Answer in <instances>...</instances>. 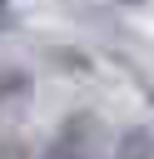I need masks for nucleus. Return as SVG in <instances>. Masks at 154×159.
<instances>
[{
	"instance_id": "39448f33",
	"label": "nucleus",
	"mask_w": 154,
	"mask_h": 159,
	"mask_svg": "<svg viewBox=\"0 0 154 159\" xmlns=\"http://www.w3.org/2000/svg\"><path fill=\"white\" fill-rule=\"evenodd\" d=\"M10 5H15V0H0V20H5V10H10Z\"/></svg>"
},
{
	"instance_id": "f257e3e1",
	"label": "nucleus",
	"mask_w": 154,
	"mask_h": 159,
	"mask_svg": "<svg viewBox=\"0 0 154 159\" xmlns=\"http://www.w3.org/2000/svg\"><path fill=\"white\" fill-rule=\"evenodd\" d=\"M94 149H99V119L89 109L65 114L60 129H55V139H50V154L55 159H75V154H94Z\"/></svg>"
},
{
	"instance_id": "f03ea898",
	"label": "nucleus",
	"mask_w": 154,
	"mask_h": 159,
	"mask_svg": "<svg viewBox=\"0 0 154 159\" xmlns=\"http://www.w3.org/2000/svg\"><path fill=\"white\" fill-rule=\"evenodd\" d=\"M30 99V75L25 70H0V119L10 114V104Z\"/></svg>"
},
{
	"instance_id": "423d86ee",
	"label": "nucleus",
	"mask_w": 154,
	"mask_h": 159,
	"mask_svg": "<svg viewBox=\"0 0 154 159\" xmlns=\"http://www.w3.org/2000/svg\"><path fill=\"white\" fill-rule=\"evenodd\" d=\"M119 5H139V0H119Z\"/></svg>"
},
{
	"instance_id": "20e7f679",
	"label": "nucleus",
	"mask_w": 154,
	"mask_h": 159,
	"mask_svg": "<svg viewBox=\"0 0 154 159\" xmlns=\"http://www.w3.org/2000/svg\"><path fill=\"white\" fill-rule=\"evenodd\" d=\"M144 99H149V109H154V84H144Z\"/></svg>"
},
{
	"instance_id": "7ed1b4c3",
	"label": "nucleus",
	"mask_w": 154,
	"mask_h": 159,
	"mask_svg": "<svg viewBox=\"0 0 154 159\" xmlns=\"http://www.w3.org/2000/svg\"><path fill=\"white\" fill-rule=\"evenodd\" d=\"M114 154H124V159H154V129H129L114 144Z\"/></svg>"
}]
</instances>
